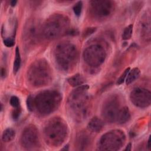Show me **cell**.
<instances>
[{"label":"cell","mask_w":151,"mask_h":151,"mask_svg":"<svg viewBox=\"0 0 151 151\" xmlns=\"http://www.w3.org/2000/svg\"><path fill=\"white\" fill-rule=\"evenodd\" d=\"M90 136L86 132H81L78 134L77 137V144L79 149H86V147L90 145Z\"/></svg>","instance_id":"obj_15"},{"label":"cell","mask_w":151,"mask_h":151,"mask_svg":"<svg viewBox=\"0 0 151 151\" xmlns=\"http://www.w3.org/2000/svg\"><path fill=\"white\" fill-rule=\"evenodd\" d=\"M130 70V68L128 67L124 71V72L121 74V76L119 77V78L117 79V82H116V84L117 85H120V84H122V83H123V82L124 81V80H126V77H127V75L129 73Z\"/></svg>","instance_id":"obj_25"},{"label":"cell","mask_w":151,"mask_h":151,"mask_svg":"<svg viewBox=\"0 0 151 151\" xmlns=\"http://www.w3.org/2000/svg\"><path fill=\"white\" fill-rule=\"evenodd\" d=\"M104 49L99 45H93L87 47L84 51L83 57L85 62L90 66H100L106 58Z\"/></svg>","instance_id":"obj_8"},{"label":"cell","mask_w":151,"mask_h":151,"mask_svg":"<svg viewBox=\"0 0 151 151\" xmlns=\"http://www.w3.org/2000/svg\"><path fill=\"white\" fill-rule=\"evenodd\" d=\"M140 34L145 40L150 41V15H146L145 18L142 19L140 24Z\"/></svg>","instance_id":"obj_14"},{"label":"cell","mask_w":151,"mask_h":151,"mask_svg":"<svg viewBox=\"0 0 151 151\" xmlns=\"http://www.w3.org/2000/svg\"><path fill=\"white\" fill-rule=\"evenodd\" d=\"M42 34V27L35 19H29L24 29V39L28 44L34 45L38 42L40 35Z\"/></svg>","instance_id":"obj_9"},{"label":"cell","mask_w":151,"mask_h":151,"mask_svg":"<svg viewBox=\"0 0 151 151\" xmlns=\"http://www.w3.org/2000/svg\"><path fill=\"white\" fill-rule=\"evenodd\" d=\"M125 135L123 132L112 130L102 136L99 141V147L100 150H117L123 145Z\"/></svg>","instance_id":"obj_7"},{"label":"cell","mask_w":151,"mask_h":151,"mask_svg":"<svg viewBox=\"0 0 151 151\" xmlns=\"http://www.w3.org/2000/svg\"><path fill=\"white\" fill-rule=\"evenodd\" d=\"M96 28H87V29L83 33V36L87 37L92 34L96 31Z\"/></svg>","instance_id":"obj_29"},{"label":"cell","mask_w":151,"mask_h":151,"mask_svg":"<svg viewBox=\"0 0 151 151\" xmlns=\"http://www.w3.org/2000/svg\"><path fill=\"white\" fill-rule=\"evenodd\" d=\"M21 114V109L19 107H15L12 112V117L14 120H17Z\"/></svg>","instance_id":"obj_28"},{"label":"cell","mask_w":151,"mask_h":151,"mask_svg":"<svg viewBox=\"0 0 151 151\" xmlns=\"http://www.w3.org/2000/svg\"><path fill=\"white\" fill-rule=\"evenodd\" d=\"M130 118V114L129 110L127 107L124 106L120 108L116 121L117 122L118 124H124L126 123Z\"/></svg>","instance_id":"obj_17"},{"label":"cell","mask_w":151,"mask_h":151,"mask_svg":"<svg viewBox=\"0 0 151 151\" xmlns=\"http://www.w3.org/2000/svg\"><path fill=\"white\" fill-rule=\"evenodd\" d=\"M15 136V132L11 128L5 129L2 135V140L4 142H9L12 140Z\"/></svg>","instance_id":"obj_20"},{"label":"cell","mask_w":151,"mask_h":151,"mask_svg":"<svg viewBox=\"0 0 151 151\" xmlns=\"http://www.w3.org/2000/svg\"><path fill=\"white\" fill-rule=\"evenodd\" d=\"M21 143L22 146L28 150H32L40 145V137L38 131L34 125H29L23 130Z\"/></svg>","instance_id":"obj_10"},{"label":"cell","mask_w":151,"mask_h":151,"mask_svg":"<svg viewBox=\"0 0 151 151\" xmlns=\"http://www.w3.org/2000/svg\"><path fill=\"white\" fill-rule=\"evenodd\" d=\"M27 108L30 111H32L34 109V107H35V99L31 96L29 95L27 97Z\"/></svg>","instance_id":"obj_23"},{"label":"cell","mask_w":151,"mask_h":151,"mask_svg":"<svg viewBox=\"0 0 151 151\" xmlns=\"http://www.w3.org/2000/svg\"><path fill=\"white\" fill-rule=\"evenodd\" d=\"M1 76L2 77L5 76V70L4 68H1Z\"/></svg>","instance_id":"obj_31"},{"label":"cell","mask_w":151,"mask_h":151,"mask_svg":"<svg viewBox=\"0 0 151 151\" xmlns=\"http://www.w3.org/2000/svg\"><path fill=\"white\" fill-rule=\"evenodd\" d=\"M120 109V102L116 96L106 99L102 107V116L108 122L116 121L117 114Z\"/></svg>","instance_id":"obj_12"},{"label":"cell","mask_w":151,"mask_h":151,"mask_svg":"<svg viewBox=\"0 0 151 151\" xmlns=\"http://www.w3.org/2000/svg\"><path fill=\"white\" fill-rule=\"evenodd\" d=\"M114 9V3L110 1H90V11L97 18H104L111 15Z\"/></svg>","instance_id":"obj_11"},{"label":"cell","mask_w":151,"mask_h":151,"mask_svg":"<svg viewBox=\"0 0 151 151\" xmlns=\"http://www.w3.org/2000/svg\"><path fill=\"white\" fill-rule=\"evenodd\" d=\"M21 56L20 52L18 47H17L15 48V60L14 61L13 65V70L14 73H17L19 70L21 65Z\"/></svg>","instance_id":"obj_21"},{"label":"cell","mask_w":151,"mask_h":151,"mask_svg":"<svg viewBox=\"0 0 151 151\" xmlns=\"http://www.w3.org/2000/svg\"><path fill=\"white\" fill-rule=\"evenodd\" d=\"M27 77L29 82L35 87L46 86L51 80V70L45 60L40 59L30 65L28 70Z\"/></svg>","instance_id":"obj_2"},{"label":"cell","mask_w":151,"mask_h":151,"mask_svg":"<svg viewBox=\"0 0 151 151\" xmlns=\"http://www.w3.org/2000/svg\"><path fill=\"white\" fill-rule=\"evenodd\" d=\"M69 23L67 17L60 14H54L46 20L42 27V34L48 39L57 38L67 32Z\"/></svg>","instance_id":"obj_4"},{"label":"cell","mask_w":151,"mask_h":151,"mask_svg":"<svg viewBox=\"0 0 151 151\" xmlns=\"http://www.w3.org/2000/svg\"><path fill=\"white\" fill-rule=\"evenodd\" d=\"M131 101L139 107H146L151 102V93L143 88H134L130 93Z\"/></svg>","instance_id":"obj_13"},{"label":"cell","mask_w":151,"mask_h":151,"mask_svg":"<svg viewBox=\"0 0 151 151\" xmlns=\"http://www.w3.org/2000/svg\"><path fill=\"white\" fill-rule=\"evenodd\" d=\"M104 126V123L101 119L97 117H93L87 124V128L92 132L98 133L101 130Z\"/></svg>","instance_id":"obj_16"},{"label":"cell","mask_w":151,"mask_h":151,"mask_svg":"<svg viewBox=\"0 0 151 151\" xmlns=\"http://www.w3.org/2000/svg\"><path fill=\"white\" fill-rule=\"evenodd\" d=\"M88 86L83 85L74 90L67 101L68 109L73 118L78 122L85 119L90 109V99L87 94Z\"/></svg>","instance_id":"obj_1"},{"label":"cell","mask_w":151,"mask_h":151,"mask_svg":"<svg viewBox=\"0 0 151 151\" xmlns=\"http://www.w3.org/2000/svg\"><path fill=\"white\" fill-rule=\"evenodd\" d=\"M131 143H129L127 145V146L126 147V148H125V149H124V150H131Z\"/></svg>","instance_id":"obj_30"},{"label":"cell","mask_w":151,"mask_h":151,"mask_svg":"<svg viewBox=\"0 0 151 151\" xmlns=\"http://www.w3.org/2000/svg\"><path fill=\"white\" fill-rule=\"evenodd\" d=\"M4 44L8 47H11L14 45V39L13 37H8L4 40Z\"/></svg>","instance_id":"obj_27"},{"label":"cell","mask_w":151,"mask_h":151,"mask_svg":"<svg viewBox=\"0 0 151 151\" xmlns=\"http://www.w3.org/2000/svg\"><path fill=\"white\" fill-rule=\"evenodd\" d=\"M68 84L72 87H77L78 86H81L85 81L84 77L80 74H76L67 79Z\"/></svg>","instance_id":"obj_19"},{"label":"cell","mask_w":151,"mask_h":151,"mask_svg":"<svg viewBox=\"0 0 151 151\" xmlns=\"http://www.w3.org/2000/svg\"><path fill=\"white\" fill-rule=\"evenodd\" d=\"M83 8V2L82 1H78L73 6V11L75 15L77 17H79L81 13Z\"/></svg>","instance_id":"obj_24"},{"label":"cell","mask_w":151,"mask_h":151,"mask_svg":"<svg viewBox=\"0 0 151 151\" xmlns=\"http://www.w3.org/2000/svg\"><path fill=\"white\" fill-rule=\"evenodd\" d=\"M61 101L60 93L55 91L47 90L39 93L35 99V107L42 114H48L58 107Z\"/></svg>","instance_id":"obj_6"},{"label":"cell","mask_w":151,"mask_h":151,"mask_svg":"<svg viewBox=\"0 0 151 151\" xmlns=\"http://www.w3.org/2000/svg\"><path fill=\"white\" fill-rule=\"evenodd\" d=\"M140 74V71L137 67L133 68L131 70H130L126 78V84L129 85L130 84L134 81L136 79H137L139 77Z\"/></svg>","instance_id":"obj_18"},{"label":"cell","mask_w":151,"mask_h":151,"mask_svg":"<svg viewBox=\"0 0 151 151\" xmlns=\"http://www.w3.org/2000/svg\"><path fill=\"white\" fill-rule=\"evenodd\" d=\"M54 57L58 67L64 70H71L76 64L77 51L76 47L68 42L58 44L54 50Z\"/></svg>","instance_id":"obj_3"},{"label":"cell","mask_w":151,"mask_h":151,"mask_svg":"<svg viewBox=\"0 0 151 151\" xmlns=\"http://www.w3.org/2000/svg\"><path fill=\"white\" fill-rule=\"evenodd\" d=\"M67 134V128L61 119L55 118L47 124L44 134L47 142L52 146H58L63 143Z\"/></svg>","instance_id":"obj_5"},{"label":"cell","mask_w":151,"mask_h":151,"mask_svg":"<svg viewBox=\"0 0 151 151\" xmlns=\"http://www.w3.org/2000/svg\"><path fill=\"white\" fill-rule=\"evenodd\" d=\"M150 137L148 139V141H147V147H148V149L149 150H150Z\"/></svg>","instance_id":"obj_32"},{"label":"cell","mask_w":151,"mask_h":151,"mask_svg":"<svg viewBox=\"0 0 151 151\" xmlns=\"http://www.w3.org/2000/svg\"><path fill=\"white\" fill-rule=\"evenodd\" d=\"M10 104L14 107H18L19 106V100L17 96H12L10 99Z\"/></svg>","instance_id":"obj_26"},{"label":"cell","mask_w":151,"mask_h":151,"mask_svg":"<svg viewBox=\"0 0 151 151\" xmlns=\"http://www.w3.org/2000/svg\"><path fill=\"white\" fill-rule=\"evenodd\" d=\"M132 32H133V25L130 24L124 28L122 36V39L123 40H129L132 37Z\"/></svg>","instance_id":"obj_22"},{"label":"cell","mask_w":151,"mask_h":151,"mask_svg":"<svg viewBox=\"0 0 151 151\" xmlns=\"http://www.w3.org/2000/svg\"><path fill=\"white\" fill-rule=\"evenodd\" d=\"M17 2V1H12L11 2V5L12 6H14L16 5Z\"/></svg>","instance_id":"obj_33"}]
</instances>
